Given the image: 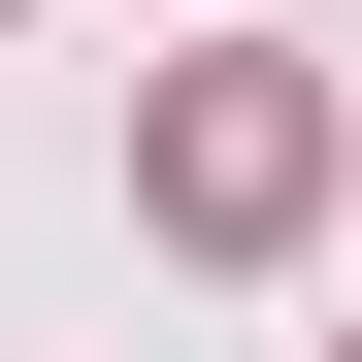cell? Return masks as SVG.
Returning a JSON list of instances; mask_svg holds the SVG:
<instances>
[{
	"instance_id": "obj_1",
	"label": "cell",
	"mask_w": 362,
	"mask_h": 362,
	"mask_svg": "<svg viewBox=\"0 0 362 362\" xmlns=\"http://www.w3.org/2000/svg\"><path fill=\"white\" fill-rule=\"evenodd\" d=\"M165 230H230V264L296 230V99H264V66H198V99H165Z\"/></svg>"
}]
</instances>
